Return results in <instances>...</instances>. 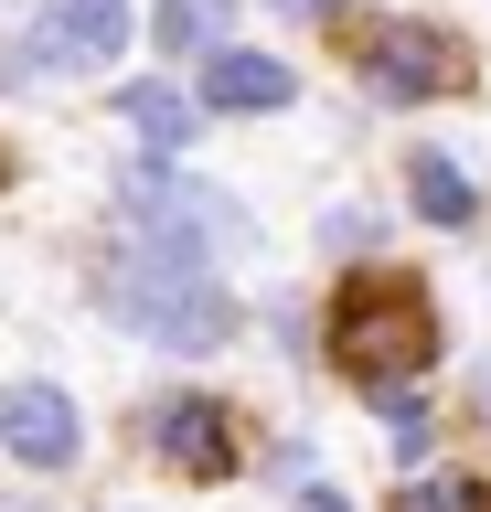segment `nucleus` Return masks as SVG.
<instances>
[{
    "label": "nucleus",
    "instance_id": "dca6fc26",
    "mask_svg": "<svg viewBox=\"0 0 491 512\" xmlns=\"http://www.w3.org/2000/svg\"><path fill=\"white\" fill-rule=\"evenodd\" d=\"M0 512H43V502H0Z\"/></svg>",
    "mask_w": 491,
    "mask_h": 512
},
{
    "label": "nucleus",
    "instance_id": "4468645a",
    "mask_svg": "<svg viewBox=\"0 0 491 512\" xmlns=\"http://www.w3.org/2000/svg\"><path fill=\"white\" fill-rule=\"evenodd\" d=\"M470 416L491 427V363H470Z\"/></svg>",
    "mask_w": 491,
    "mask_h": 512
},
{
    "label": "nucleus",
    "instance_id": "423d86ee",
    "mask_svg": "<svg viewBox=\"0 0 491 512\" xmlns=\"http://www.w3.org/2000/svg\"><path fill=\"white\" fill-rule=\"evenodd\" d=\"M150 459L182 470V480H225L235 470V416L214 395H161L150 406Z\"/></svg>",
    "mask_w": 491,
    "mask_h": 512
},
{
    "label": "nucleus",
    "instance_id": "39448f33",
    "mask_svg": "<svg viewBox=\"0 0 491 512\" xmlns=\"http://www.w3.org/2000/svg\"><path fill=\"white\" fill-rule=\"evenodd\" d=\"M0 448H11V459H22V470H75V459H86V416H75V395L65 384H0Z\"/></svg>",
    "mask_w": 491,
    "mask_h": 512
},
{
    "label": "nucleus",
    "instance_id": "0eeeda50",
    "mask_svg": "<svg viewBox=\"0 0 491 512\" xmlns=\"http://www.w3.org/2000/svg\"><path fill=\"white\" fill-rule=\"evenodd\" d=\"M129 0H43L33 11V54L43 64H118L129 54Z\"/></svg>",
    "mask_w": 491,
    "mask_h": 512
},
{
    "label": "nucleus",
    "instance_id": "6e6552de",
    "mask_svg": "<svg viewBox=\"0 0 491 512\" xmlns=\"http://www.w3.org/2000/svg\"><path fill=\"white\" fill-rule=\"evenodd\" d=\"M299 75L278 54H246V43H225V54H203V107L214 118H267V107H289Z\"/></svg>",
    "mask_w": 491,
    "mask_h": 512
},
{
    "label": "nucleus",
    "instance_id": "9b49d317",
    "mask_svg": "<svg viewBox=\"0 0 491 512\" xmlns=\"http://www.w3.org/2000/svg\"><path fill=\"white\" fill-rule=\"evenodd\" d=\"M150 32H161L171 54H225L235 0H161V11H150Z\"/></svg>",
    "mask_w": 491,
    "mask_h": 512
},
{
    "label": "nucleus",
    "instance_id": "f03ea898",
    "mask_svg": "<svg viewBox=\"0 0 491 512\" xmlns=\"http://www.w3.org/2000/svg\"><path fill=\"white\" fill-rule=\"evenodd\" d=\"M331 352H342V374H353L363 395L406 384L427 352H438L427 288H417V278H385V267H353V278H342V299H331Z\"/></svg>",
    "mask_w": 491,
    "mask_h": 512
},
{
    "label": "nucleus",
    "instance_id": "f257e3e1",
    "mask_svg": "<svg viewBox=\"0 0 491 512\" xmlns=\"http://www.w3.org/2000/svg\"><path fill=\"white\" fill-rule=\"evenodd\" d=\"M97 299H107V320H118L129 342H150V352H225L235 342V288L214 278V256L161 246V235H139L129 256H107Z\"/></svg>",
    "mask_w": 491,
    "mask_h": 512
},
{
    "label": "nucleus",
    "instance_id": "1a4fd4ad",
    "mask_svg": "<svg viewBox=\"0 0 491 512\" xmlns=\"http://www.w3.org/2000/svg\"><path fill=\"white\" fill-rule=\"evenodd\" d=\"M406 203H417V224H438V235L481 224V182H470L459 150H417V160H406Z\"/></svg>",
    "mask_w": 491,
    "mask_h": 512
},
{
    "label": "nucleus",
    "instance_id": "2eb2a0df",
    "mask_svg": "<svg viewBox=\"0 0 491 512\" xmlns=\"http://www.w3.org/2000/svg\"><path fill=\"white\" fill-rule=\"evenodd\" d=\"M299 512H353V502H331V491H310V502H299Z\"/></svg>",
    "mask_w": 491,
    "mask_h": 512
},
{
    "label": "nucleus",
    "instance_id": "f8f14e48",
    "mask_svg": "<svg viewBox=\"0 0 491 512\" xmlns=\"http://www.w3.org/2000/svg\"><path fill=\"white\" fill-rule=\"evenodd\" d=\"M385 512H491V480H470V470H427V480H406Z\"/></svg>",
    "mask_w": 491,
    "mask_h": 512
},
{
    "label": "nucleus",
    "instance_id": "9d476101",
    "mask_svg": "<svg viewBox=\"0 0 491 512\" xmlns=\"http://www.w3.org/2000/svg\"><path fill=\"white\" fill-rule=\"evenodd\" d=\"M118 118H129L150 150H182V139H193V118H203V96L161 86V75H139V86H118Z\"/></svg>",
    "mask_w": 491,
    "mask_h": 512
},
{
    "label": "nucleus",
    "instance_id": "20e7f679",
    "mask_svg": "<svg viewBox=\"0 0 491 512\" xmlns=\"http://www.w3.org/2000/svg\"><path fill=\"white\" fill-rule=\"evenodd\" d=\"M363 86L385 107H427V96L459 86V43L438 22H385V32H363Z\"/></svg>",
    "mask_w": 491,
    "mask_h": 512
},
{
    "label": "nucleus",
    "instance_id": "ddd939ff",
    "mask_svg": "<svg viewBox=\"0 0 491 512\" xmlns=\"http://www.w3.org/2000/svg\"><path fill=\"white\" fill-rule=\"evenodd\" d=\"M374 416H385V448H395V459H417V448L438 438V416H427L417 384H385V395H374Z\"/></svg>",
    "mask_w": 491,
    "mask_h": 512
},
{
    "label": "nucleus",
    "instance_id": "7ed1b4c3",
    "mask_svg": "<svg viewBox=\"0 0 491 512\" xmlns=\"http://www.w3.org/2000/svg\"><path fill=\"white\" fill-rule=\"evenodd\" d=\"M118 214H129V235H161V246H193V256H246V203H225L214 182H193V171H171V150L129 160V182H118Z\"/></svg>",
    "mask_w": 491,
    "mask_h": 512
}]
</instances>
